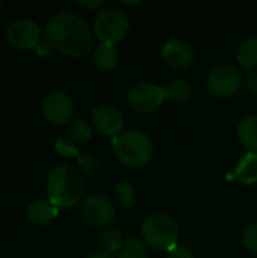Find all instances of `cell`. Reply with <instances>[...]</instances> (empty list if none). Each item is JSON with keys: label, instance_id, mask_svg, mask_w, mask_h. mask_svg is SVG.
<instances>
[{"label": "cell", "instance_id": "6da1fadb", "mask_svg": "<svg viewBox=\"0 0 257 258\" xmlns=\"http://www.w3.org/2000/svg\"><path fill=\"white\" fill-rule=\"evenodd\" d=\"M52 50L71 57H85L92 48V35L85 21L71 12H59L45 24V38Z\"/></svg>", "mask_w": 257, "mask_h": 258}, {"label": "cell", "instance_id": "7a4b0ae2", "mask_svg": "<svg viewBox=\"0 0 257 258\" xmlns=\"http://www.w3.org/2000/svg\"><path fill=\"white\" fill-rule=\"evenodd\" d=\"M85 194V181L77 169L68 165L53 168L47 177L48 201L58 209H71Z\"/></svg>", "mask_w": 257, "mask_h": 258}, {"label": "cell", "instance_id": "3957f363", "mask_svg": "<svg viewBox=\"0 0 257 258\" xmlns=\"http://www.w3.org/2000/svg\"><path fill=\"white\" fill-rule=\"evenodd\" d=\"M114 151L118 160L129 168H142L153 157L150 138L141 130H129L112 139Z\"/></svg>", "mask_w": 257, "mask_h": 258}, {"label": "cell", "instance_id": "277c9868", "mask_svg": "<svg viewBox=\"0 0 257 258\" xmlns=\"http://www.w3.org/2000/svg\"><path fill=\"white\" fill-rule=\"evenodd\" d=\"M144 242L159 251H170L179 245V227L168 215L156 213L148 216L141 228Z\"/></svg>", "mask_w": 257, "mask_h": 258}, {"label": "cell", "instance_id": "5b68a950", "mask_svg": "<svg viewBox=\"0 0 257 258\" xmlns=\"http://www.w3.org/2000/svg\"><path fill=\"white\" fill-rule=\"evenodd\" d=\"M129 30L127 15L117 6H106L97 12L94 20V32L101 44L115 45L124 39Z\"/></svg>", "mask_w": 257, "mask_h": 258}, {"label": "cell", "instance_id": "8992f818", "mask_svg": "<svg viewBox=\"0 0 257 258\" xmlns=\"http://www.w3.org/2000/svg\"><path fill=\"white\" fill-rule=\"evenodd\" d=\"M242 82L244 76L236 67L230 63H223L211 71L208 77V88L215 97L227 98L241 88Z\"/></svg>", "mask_w": 257, "mask_h": 258}, {"label": "cell", "instance_id": "52a82bcc", "mask_svg": "<svg viewBox=\"0 0 257 258\" xmlns=\"http://www.w3.org/2000/svg\"><path fill=\"white\" fill-rule=\"evenodd\" d=\"M42 115L52 125L61 127L73 121L74 106L71 98L62 91H52L42 100Z\"/></svg>", "mask_w": 257, "mask_h": 258}, {"label": "cell", "instance_id": "ba28073f", "mask_svg": "<svg viewBox=\"0 0 257 258\" xmlns=\"http://www.w3.org/2000/svg\"><path fill=\"white\" fill-rule=\"evenodd\" d=\"M82 215L89 225L105 228L114 222L115 207L106 195L91 194L82 203Z\"/></svg>", "mask_w": 257, "mask_h": 258}, {"label": "cell", "instance_id": "9c48e42d", "mask_svg": "<svg viewBox=\"0 0 257 258\" xmlns=\"http://www.w3.org/2000/svg\"><path fill=\"white\" fill-rule=\"evenodd\" d=\"M5 38L8 44L17 50H32L39 42V27L32 20L18 18L8 24Z\"/></svg>", "mask_w": 257, "mask_h": 258}, {"label": "cell", "instance_id": "30bf717a", "mask_svg": "<svg viewBox=\"0 0 257 258\" xmlns=\"http://www.w3.org/2000/svg\"><path fill=\"white\" fill-rule=\"evenodd\" d=\"M127 98H129V104L132 106V109H135L136 112H142V113L156 110L165 101L162 88L153 83H147V82H141L135 85L129 91Z\"/></svg>", "mask_w": 257, "mask_h": 258}, {"label": "cell", "instance_id": "8fae6325", "mask_svg": "<svg viewBox=\"0 0 257 258\" xmlns=\"http://www.w3.org/2000/svg\"><path fill=\"white\" fill-rule=\"evenodd\" d=\"M91 121L94 128L105 136H118L124 125L123 113L111 104H98L92 109Z\"/></svg>", "mask_w": 257, "mask_h": 258}, {"label": "cell", "instance_id": "7c38bea8", "mask_svg": "<svg viewBox=\"0 0 257 258\" xmlns=\"http://www.w3.org/2000/svg\"><path fill=\"white\" fill-rule=\"evenodd\" d=\"M162 57L174 68H185L194 60V50L182 39H170L162 48Z\"/></svg>", "mask_w": 257, "mask_h": 258}, {"label": "cell", "instance_id": "4fadbf2b", "mask_svg": "<svg viewBox=\"0 0 257 258\" xmlns=\"http://www.w3.org/2000/svg\"><path fill=\"white\" fill-rule=\"evenodd\" d=\"M27 219L35 225H45L52 219H55L59 213V209L55 207L50 201L35 200L27 206Z\"/></svg>", "mask_w": 257, "mask_h": 258}, {"label": "cell", "instance_id": "5bb4252c", "mask_svg": "<svg viewBox=\"0 0 257 258\" xmlns=\"http://www.w3.org/2000/svg\"><path fill=\"white\" fill-rule=\"evenodd\" d=\"M235 178L242 184H256L257 183V153H247L242 156L235 169Z\"/></svg>", "mask_w": 257, "mask_h": 258}, {"label": "cell", "instance_id": "9a60e30c", "mask_svg": "<svg viewBox=\"0 0 257 258\" xmlns=\"http://www.w3.org/2000/svg\"><path fill=\"white\" fill-rule=\"evenodd\" d=\"M120 54L118 50L115 48V45L111 44H100L95 51H94V65L100 70V71H111L112 68H115V65L118 63Z\"/></svg>", "mask_w": 257, "mask_h": 258}, {"label": "cell", "instance_id": "2e32d148", "mask_svg": "<svg viewBox=\"0 0 257 258\" xmlns=\"http://www.w3.org/2000/svg\"><path fill=\"white\" fill-rule=\"evenodd\" d=\"M238 138L241 144L251 150L253 153H257V116L251 115L244 119H241L238 125Z\"/></svg>", "mask_w": 257, "mask_h": 258}, {"label": "cell", "instance_id": "e0dca14e", "mask_svg": "<svg viewBox=\"0 0 257 258\" xmlns=\"http://www.w3.org/2000/svg\"><path fill=\"white\" fill-rule=\"evenodd\" d=\"M238 63L247 71L257 68V36L247 38L238 48Z\"/></svg>", "mask_w": 257, "mask_h": 258}, {"label": "cell", "instance_id": "ac0fdd59", "mask_svg": "<svg viewBox=\"0 0 257 258\" xmlns=\"http://www.w3.org/2000/svg\"><path fill=\"white\" fill-rule=\"evenodd\" d=\"M164 97L165 100L171 101H185L191 95V83L185 79H176L167 83L164 88Z\"/></svg>", "mask_w": 257, "mask_h": 258}, {"label": "cell", "instance_id": "d6986e66", "mask_svg": "<svg viewBox=\"0 0 257 258\" xmlns=\"http://www.w3.org/2000/svg\"><path fill=\"white\" fill-rule=\"evenodd\" d=\"M68 138L74 142H79V144H83V142H88L92 136V128L91 125L85 121V119H73L68 125Z\"/></svg>", "mask_w": 257, "mask_h": 258}, {"label": "cell", "instance_id": "ffe728a7", "mask_svg": "<svg viewBox=\"0 0 257 258\" xmlns=\"http://www.w3.org/2000/svg\"><path fill=\"white\" fill-rule=\"evenodd\" d=\"M100 245L105 249V252L112 254V252H120V249L123 248V236L118 230L115 228H109L105 230L100 234Z\"/></svg>", "mask_w": 257, "mask_h": 258}, {"label": "cell", "instance_id": "44dd1931", "mask_svg": "<svg viewBox=\"0 0 257 258\" xmlns=\"http://www.w3.org/2000/svg\"><path fill=\"white\" fill-rule=\"evenodd\" d=\"M118 258H148L147 246L139 239H127L118 252Z\"/></svg>", "mask_w": 257, "mask_h": 258}, {"label": "cell", "instance_id": "7402d4cb", "mask_svg": "<svg viewBox=\"0 0 257 258\" xmlns=\"http://www.w3.org/2000/svg\"><path fill=\"white\" fill-rule=\"evenodd\" d=\"M115 197L118 203L124 207H130L135 203V190L129 183H120L115 187Z\"/></svg>", "mask_w": 257, "mask_h": 258}, {"label": "cell", "instance_id": "603a6c76", "mask_svg": "<svg viewBox=\"0 0 257 258\" xmlns=\"http://www.w3.org/2000/svg\"><path fill=\"white\" fill-rule=\"evenodd\" d=\"M55 150L62 157H74V156H77V147H76L74 141H71L70 138H59L55 142Z\"/></svg>", "mask_w": 257, "mask_h": 258}, {"label": "cell", "instance_id": "cb8c5ba5", "mask_svg": "<svg viewBox=\"0 0 257 258\" xmlns=\"http://www.w3.org/2000/svg\"><path fill=\"white\" fill-rule=\"evenodd\" d=\"M242 243H244V246H245L250 252L257 254V222L251 224V225L244 231Z\"/></svg>", "mask_w": 257, "mask_h": 258}, {"label": "cell", "instance_id": "d4e9b609", "mask_svg": "<svg viewBox=\"0 0 257 258\" xmlns=\"http://www.w3.org/2000/svg\"><path fill=\"white\" fill-rule=\"evenodd\" d=\"M168 258H194L192 251L188 248V246H183V245H176L173 249L168 251Z\"/></svg>", "mask_w": 257, "mask_h": 258}, {"label": "cell", "instance_id": "484cf974", "mask_svg": "<svg viewBox=\"0 0 257 258\" xmlns=\"http://www.w3.org/2000/svg\"><path fill=\"white\" fill-rule=\"evenodd\" d=\"M244 86L250 92H257V70H251L244 76Z\"/></svg>", "mask_w": 257, "mask_h": 258}, {"label": "cell", "instance_id": "4316f807", "mask_svg": "<svg viewBox=\"0 0 257 258\" xmlns=\"http://www.w3.org/2000/svg\"><path fill=\"white\" fill-rule=\"evenodd\" d=\"M35 48H36V53H38L39 56H48L50 51H52V47H50V44H48L45 39H44V41H39L38 45H36Z\"/></svg>", "mask_w": 257, "mask_h": 258}, {"label": "cell", "instance_id": "83f0119b", "mask_svg": "<svg viewBox=\"0 0 257 258\" xmlns=\"http://www.w3.org/2000/svg\"><path fill=\"white\" fill-rule=\"evenodd\" d=\"M77 5L82 6V8H86V9H95V8H100V6L103 5V2H101V0H94V2H88V0L83 2V0H79Z\"/></svg>", "mask_w": 257, "mask_h": 258}, {"label": "cell", "instance_id": "f1b7e54d", "mask_svg": "<svg viewBox=\"0 0 257 258\" xmlns=\"http://www.w3.org/2000/svg\"><path fill=\"white\" fill-rule=\"evenodd\" d=\"M86 258H115L112 254H108V252H94L91 255H88Z\"/></svg>", "mask_w": 257, "mask_h": 258}, {"label": "cell", "instance_id": "f546056e", "mask_svg": "<svg viewBox=\"0 0 257 258\" xmlns=\"http://www.w3.org/2000/svg\"><path fill=\"white\" fill-rule=\"evenodd\" d=\"M0 5H2V2H0Z\"/></svg>", "mask_w": 257, "mask_h": 258}]
</instances>
